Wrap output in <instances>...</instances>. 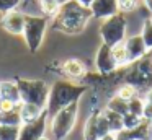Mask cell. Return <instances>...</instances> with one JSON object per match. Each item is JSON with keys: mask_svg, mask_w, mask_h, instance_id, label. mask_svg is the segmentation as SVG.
<instances>
[{"mask_svg": "<svg viewBox=\"0 0 152 140\" xmlns=\"http://www.w3.org/2000/svg\"><path fill=\"white\" fill-rule=\"evenodd\" d=\"M111 52H113V57H115V62H116V65H118V67H128V65H131L124 42H121V44L111 47Z\"/></svg>", "mask_w": 152, "mask_h": 140, "instance_id": "obj_20", "label": "cell"}, {"mask_svg": "<svg viewBox=\"0 0 152 140\" xmlns=\"http://www.w3.org/2000/svg\"><path fill=\"white\" fill-rule=\"evenodd\" d=\"M0 124L2 125H13L21 127V117H20V106L12 111H2L0 112Z\"/></svg>", "mask_w": 152, "mask_h": 140, "instance_id": "obj_18", "label": "cell"}, {"mask_svg": "<svg viewBox=\"0 0 152 140\" xmlns=\"http://www.w3.org/2000/svg\"><path fill=\"white\" fill-rule=\"evenodd\" d=\"M48 23H49V18L44 15H25L23 38L31 52H36L43 44Z\"/></svg>", "mask_w": 152, "mask_h": 140, "instance_id": "obj_6", "label": "cell"}, {"mask_svg": "<svg viewBox=\"0 0 152 140\" xmlns=\"http://www.w3.org/2000/svg\"><path fill=\"white\" fill-rule=\"evenodd\" d=\"M46 109L36 106V104H28V103H21L20 104V117H21V122L28 124V122H33V120L39 119L41 114L44 112ZM21 124V125H23Z\"/></svg>", "mask_w": 152, "mask_h": 140, "instance_id": "obj_15", "label": "cell"}, {"mask_svg": "<svg viewBox=\"0 0 152 140\" xmlns=\"http://www.w3.org/2000/svg\"><path fill=\"white\" fill-rule=\"evenodd\" d=\"M124 46H126V51H128L131 65L136 64L137 60H141V59H144L145 54L149 52L144 41H142V38H141V34H134L131 38H128L124 41Z\"/></svg>", "mask_w": 152, "mask_h": 140, "instance_id": "obj_10", "label": "cell"}, {"mask_svg": "<svg viewBox=\"0 0 152 140\" xmlns=\"http://www.w3.org/2000/svg\"><path fill=\"white\" fill-rule=\"evenodd\" d=\"M87 90L88 88L85 85H75L67 80L54 81V85L49 88V98H48V106H46L49 119L56 112H59L61 109L70 106L72 103H79V99Z\"/></svg>", "mask_w": 152, "mask_h": 140, "instance_id": "obj_2", "label": "cell"}, {"mask_svg": "<svg viewBox=\"0 0 152 140\" xmlns=\"http://www.w3.org/2000/svg\"><path fill=\"white\" fill-rule=\"evenodd\" d=\"M103 114H105L106 120H108V127H110V132L111 133L118 135V133H121L124 130V119H123V116H119L116 112H111L106 107L103 109Z\"/></svg>", "mask_w": 152, "mask_h": 140, "instance_id": "obj_17", "label": "cell"}, {"mask_svg": "<svg viewBox=\"0 0 152 140\" xmlns=\"http://www.w3.org/2000/svg\"><path fill=\"white\" fill-rule=\"evenodd\" d=\"M38 2H39V8L43 12V15L48 16V18H54L61 8L59 0H38Z\"/></svg>", "mask_w": 152, "mask_h": 140, "instance_id": "obj_21", "label": "cell"}, {"mask_svg": "<svg viewBox=\"0 0 152 140\" xmlns=\"http://www.w3.org/2000/svg\"><path fill=\"white\" fill-rule=\"evenodd\" d=\"M149 20H151V23H152V16H151V18H149Z\"/></svg>", "mask_w": 152, "mask_h": 140, "instance_id": "obj_38", "label": "cell"}, {"mask_svg": "<svg viewBox=\"0 0 152 140\" xmlns=\"http://www.w3.org/2000/svg\"><path fill=\"white\" fill-rule=\"evenodd\" d=\"M90 12L95 18L106 20L118 13V0H93Z\"/></svg>", "mask_w": 152, "mask_h": 140, "instance_id": "obj_12", "label": "cell"}, {"mask_svg": "<svg viewBox=\"0 0 152 140\" xmlns=\"http://www.w3.org/2000/svg\"><path fill=\"white\" fill-rule=\"evenodd\" d=\"M77 116H79V103H72L70 106L54 114L49 119V130L53 140H66L75 127Z\"/></svg>", "mask_w": 152, "mask_h": 140, "instance_id": "obj_4", "label": "cell"}, {"mask_svg": "<svg viewBox=\"0 0 152 140\" xmlns=\"http://www.w3.org/2000/svg\"><path fill=\"white\" fill-rule=\"evenodd\" d=\"M48 120H49V116H48V111H44L39 119L33 120V122H28V124H23L20 127V137H18V140L43 139L44 132H46V127H48Z\"/></svg>", "mask_w": 152, "mask_h": 140, "instance_id": "obj_8", "label": "cell"}, {"mask_svg": "<svg viewBox=\"0 0 152 140\" xmlns=\"http://www.w3.org/2000/svg\"><path fill=\"white\" fill-rule=\"evenodd\" d=\"M126 29H128V20L123 13H116V15L103 20V23L100 25V36H102L103 44L115 47V46L124 42Z\"/></svg>", "mask_w": 152, "mask_h": 140, "instance_id": "obj_5", "label": "cell"}, {"mask_svg": "<svg viewBox=\"0 0 152 140\" xmlns=\"http://www.w3.org/2000/svg\"><path fill=\"white\" fill-rule=\"evenodd\" d=\"M0 94L4 101H10V103L20 106L21 104V98H20V91L15 81H0Z\"/></svg>", "mask_w": 152, "mask_h": 140, "instance_id": "obj_14", "label": "cell"}, {"mask_svg": "<svg viewBox=\"0 0 152 140\" xmlns=\"http://www.w3.org/2000/svg\"><path fill=\"white\" fill-rule=\"evenodd\" d=\"M106 109L111 111V112L119 114V116H126V114L129 112V103H128V101H124V99H121L119 96H116V94H115V96L108 101Z\"/></svg>", "mask_w": 152, "mask_h": 140, "instance_id": "obj_19", "label": "cell"}, {"mask_svg": "<svg viewBox=\"0 0 152 140\" xmlns=\"http://www.w3.org/2000/svg\"><path fill=\"white\" fill-rule=\"evenodd\" d=\"M144 5H145V8L152 13V0H144Z\"/></svg>", "mask_w": 152, "mask_h": 140, "instance_id": "obj_32", "label": "cell"}, {"mask_svg": "<svg viewBox=\"0 0 152 140\" xmlns=\"http://www.w3.org/2000/svg\"><path fill=\"white\" fill-rule=\"evenodd\" d=\"M100 140H118V139H116L115 133H106V135H105V137H102Z\"/></svg>", "mask_w": 152, "mask_h": 140, "instance_id": "obj_30", "label": "cell"}, {"mask_svg": "<svg viewBox=\"0 0 152 140\" xmlns=\"http://www.w3.org/2000/svg\"><path fill=\"white\" fill-rule=\"evenodd\" d=\"M92 12L88 7L80 5L75 0H67L62 3L59 12L56 13L53 20V26L57 31H62L66 34H79L85 29L87 23L92 18Z\"/></svg>", "mask_w": 152, "mask_h": 140, "instance_id": "obj_1", "label": "cell"}, {"mask_svg": "<svg viewBox=\"0 0 152 140\" xmlns=\"http://www.w3.org/2000/svg\"><path fill=\"white\" fill-rule=\"evenodd\" d=\"M2 26H4L10 34H15V36L23 34L25 15H23V13H20V12H17V10L5 13L4 18H2Z\"/></svg>", "mask_w": 152, "mask_h": 140, "instance_id": "obj_11", "label": "cell"}, {"mask_svg": "<svg viewBox=\"0 0 152 140\" xmlns=\"http://www.w3.org/2000/svg\"><path fill=\"white\" fill-rule=\"evenodd\" d=\"M0 111H2V94H0Z\"/></svg>", "mask_w": 152, "mask_h": 140, "instance_id": "obj_34", "label": "cell"}, {"mask_svg": "<svg viewBox=\"0 0 152 140\" xmlns=\"http://www.w3.org/2000/svg\"><path fill=\"white\" fill-rule=\"evenodd\" d=\"M23 2H26V3H30V2H31V0H23Z\"/></svg>", "mask_w": 152, "mask_h": 140, "instance_id": "obj_37", "label": "cell"}, {"mask_svg": "<svg viewBox=\"0 0 152 140\" xmlns=\"http://www.w3.org/2000/svg\"><path fill=\"white\" fill-rule=\"evenodd\" d=\"M59 2H61V5H62V3H66V2H67V0H59Z\"/></svg>", "mask_w": 152, "mask_h": 140, "instance_id": "obj_36", "label": "cell"}, {"mask_svg": "<svg viewBox=\"0 0 152 140\" xmlns=\"http://www.w3.org/2000/svg\"><path fill=\"white\" fill-rule=\"evenodd\" d=\"M116 96H119L121 99H124V101H128V103H129L131 99L137 98V88L132 86V85H129V83H124V85H123V86L118 90Z\"/></svg>", "mask_w": 152, "mask_h": 140, "instance_id": "obj_23", "label": "cell"}, {"mask_svg": "<svg viewBox=\"0 0 152 140\" xmlns=\"http://www.w3.org/2000/svg\"><path fill=\"white\" fill-rule=\"evenodd\" d=\"M147 132H149V140H152V122H147Z\"/></svg>", "mask_w": 152, "mask_h": 140, "instance_id": "obj_33", "label": "cell"}, {"mask_svg": "<svg viewBox=\"0 0 152 140\" xmlns=\"http://www.w3.org/2000/svg\"><path fill=\"white\" fill-rule=\"evenodd\" d=\"M20 91L21 103L36 104V106L46 109L48 98H49V86L44 80H26V78H17L15 80Z\"/></svg>", "mask_w": 152, "mask_h": 140, "instance_id": "obj_3", "label": "cell"}, {"mask_svg": "<svg viewBox=\"0 0 152 140\" xmlns=\"http://www.w3.org/2000/svg\"><path fill=\"white\" fill-rule=\"evenodd\" d=\"M123 119H124V130H136L137 127H141L145 122L142 117L136 116V114H131V112L123 116Z\"/></svg>", "mask_w": 152, "mask_h": 140, "instance_id": "obj_24", "label": "cell"}, {"mask_svg": "<svg viewBox=\"0 0 152 140\" xmlns=\"http://www.w3.org/2000/svg\"><path fill=\"white\" fill-rule=\"evenodd\" d=\"M98 116L100 109L92 111L88 119L83 125V140H100V130H98Z\"/></svg>", "mask_w": 152, "mask_h": 140, "instance_id": "obj_13", "label": "cell"}, {"mask_svg": "<svg viewBox=\"0 0 152 140\" xmlns=\"http://www.w3.org/2000/svg\"><path fill=\"white\" fill-rule=\"evenodd\" d=\"M144 101H145V103H151V104H152V88L147 91V93H145V98H144Z\"/></svg>", "mask_w": 152, "mask_h": 140, "instance_id": "obj_29", "label": "cell"}, {"mask_svg": "<svg viewBox=\"0 0 152 140\" xmlns=\"http://www.w3.org/2000/svg\"><path fill=\"white\" fill-rule=\"evenodd\" d=\"M62 70L69 78H82L85 75V65L79 59H69L62 64Z\"/></svg>", "mask_w": 152, "mask_h": 140, "instance_id": "obj_16", "label": "cell"}, {"mask_svg": "<svg viewBox=\"0 0 152 140\" xmlns=\"http://www.w3.org/2000/svg\"><path fill=\"white\" fill-rule=\"evenodd\" d=\"M137 7V0H118V13H131Z\"/></svg>", "mask_w": 152, "mask_h": 140, "instance_id": "obj_27", "label": "cell"}, {"mask_svg": "<svg viewBox=\"0 0 152 140\" xmlns=\"http://www.w3.org/2000/svg\"><path fill=\"white\" fill-rule=\"evenodd\" d=\"M95 65H96V68H98V72L103 75H108V73H111V72H115L116 68H118L110 46H106V44L100 46L98 52H96Z\"/></svg>", "mask_w": 152, "mask_h": 140, "instance_id": "obj_9", "label": "cell"}, {"mask_svg": "<svg viewBox=\"0 0 152 140\" xmlns=\"http://www.w3.org/2000/svg\"><path fill=\"white\" fill-rule=\"evenodd\" d=\"M18 137H20V127L0 124V140H18Z\"/></svg>", "mask_w": 152, "mask_h": 140, "instance_id": "obj_22", "label": "cell"}, {"mask_svg": "<svg viewBox=\"0 0 152 140\" xmlns=\"http://www.w3.org/2000/svg\"><path fill=\"white\" fill-rule=\"evenodd\" d=\"M75 2H79L80 5H83V7H88V8H90V5H92V2H93V0H75Z\"/></svg>", "mask_w": 152, "mask_h": 140, "instance_id": "obj_31", "label": "cell"}, {"mask_svg": "<svg viewBox=\"0 0 152 140\" xmlns=\"http://www.w3.org/2000/svg\"><path fill=\"white\" fill-rule=\"evenodd\" d=\"M126 83L132 85L136 88L147 86L152 83V59L144 57L132 64L129 68L128 75H126Z\"/></svg>", "mask_w": 152, "mask_h": 140, "instance_id": "obj_7", "label": "cell"}, {"mask_svg": "<svg viewBox=\"0 0 152 140\" xmlns=\"http://www.w3.org/2000/svg\"><path fill=\"white\" fill-rule=\"evenodd\" d=\"M141 38H142V41H144L147 51H152V23H151V20H145L144 25H142Z\"/></svg>", "mask_w": 152, "mask_h": 140, "instance_id": "obj_25", "label": "cell"}, {"mask_svg": "<svg viewBox=\"0 0 152 140\" xmlns=\"http://www.w3.org/2000/svg\"><path fill=\"white\" fill-rule=\"evenodd\" d=\"M23 2V0H0V13H8V12H13V10H17V7L20 5V3Z\"/></svg>", "mask_w": 152, "mask_h": 140, "instance_id": "obj_28", "label": "cell"}, {"mask_svg": "<svg viewBox=\"0 0 152 140\" xmlns=\"http://www.w3.org/2000/svg\"><path fill=\"white\" fill-rule=\"evenodd\" d=\"M39 140H51V139H48V137H43V139H39Z\"/></svg>", "mask_w": 152, "mask_h": 140, "instance_id": "obj_35", "label": "cell"}, {"mask_svg": "<svg viewBox=\"0 0 152 140\" xmlns=\"http://www.w3.org/2000/svg\"><path fill=\"white\" fill-rule=\"evenodd\" d=\"M129 112L136 114V116L142 117L144 119V99L142 98H134V99L129 101Z\"/></svg>", "mask_w": 152, "mask_h": 140, "instance_id": "obj_26", "label": "cell"}]
</instances>
